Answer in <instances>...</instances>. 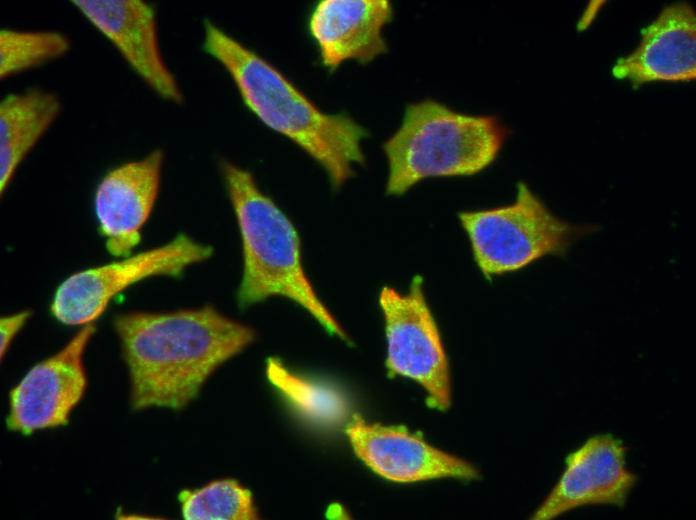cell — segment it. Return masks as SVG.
Segmentation results:
<instances>
[{
  "mask_svg": "<svg viewBox=\"0 0 696 520\" xmlns=\"http://www.w3.org/2000/svg\"><path fill=\"white\" fill-rule=\"evenodd\" d=\"M114 328L135 410L180 409L208 378L255 340V331L212 306L118 315Z\"/></svg>",
  "mask_w": 696,
  "mask_h": 520,
  "instance_id": "cell-1",
  "label": "cell"
},
{
  "mask_svg": "<svg viewBox=\"0 0 696 520\" xmlns=\"http://www.w3.org/2000/svg\"><path fill=\"white\" fill-rule=\"evenodd\" d=\"M203 50L226 69L248 109L322 167L334 189L365 162L363 126L347 114L323 112L275 66L209 20Z\"/></svg>",
  "mask_w": 696,
  "mask_h": 520,
  "instance_id": "cell-2",
  "label": "cell"
},
{
  "mask_svg": "<svg viewBox=\"0 0 696 520\" xmlns=\"http://www.w3.org/2000/svg\"><path fill=\"white\" fill-rule=\"evenodd\" d=\"M220 168L241 242L239 306L282 297L305 310L329 334L350 342L305 270L301 237L292 220L248 170L230 161H222Z\"/></svg>",
  "mask_w": 696,
  "mask_h": 520,
  "instance_id": "cell-3",
  "label": "cell"
},
{
  "mask_svg": "<svg viewBox=\"0 0 696 520\" xmlns=\"http://www.w3.org/2000/svg\"><path fill=\"white\" fill-rule=\"evenodd\" d=\"M507 129L491 115H469L426 99L409 104L383 144L386 194L400 196L428 178L472 176L498 157Z\"/></svg>",
  "mask_w": 696,
  "mask_h": 520,
  "instance_id": "cell-4",
  "label": "cell"
},
{
  "mask_svg": "<svg viewBox=\"0 0 696 520\" xmlns=\"http://www.w3.org/2000/svg\"><path fill=\"white\" fill-rule=\"evenodd\" d=\"M474 261L487 279L522 270L545 256H564L572 243L593 232L555 216L524 182L507 205L462 211Z\"/></svg>",
  "mask_w": 696,
  "mask_h": 520,
  "instance_id": "cell-5",
  "label": "cell"
},
{
  "mask_svg": "<svg viewBox=\"0 0 696 520\" xmlns=\"http://www.w3.org/2000/svg\"><path fill=\"white\" fill-rule=\"evenodd\" d=\"M213 253L211 245L180 233L164 244L71 274L57 287L51 313L65 325L93 324L129 287L154 277H179Z\"/></svg>",
  "mask_w": 696,
  "mask_h": 520,
  "instance_id": "cell-6",
  "label": "cell"
},
{
  "mask_svg": "<svg viewBox=\"0 0 696 520\" xmlns=\"http://www.w3.org/2000/svg\"><path fill=\"white\" fill-rule=\"evenodd\" d=\"M378 301L384 319L388 372L415 381L426 392L431 407L447 410L451 404L449 361L422 277L416 275L406 292L384 286Z\"/></svg>",
  "mask_w": 696,
  "mask_h": 520,
  "instance_id": "cell-7",
  "label": "cell"
},
{
  "mask_svg": "<svg viewBox=\"0 0 696 520\" xmlns=\"http://www.w3.org/2000/svg\"><path fill=\"white\" fill-rule=\"evenodd\" d=\"M95 332L82 328L56 353L34 365L11 390L7 426L30 434L68 423L87 387L84 353Z\"/></svg>",
  "mask_w": 696,
  "mask_h": 520,
  "instance_id": "cell-8",
  "label": "cell"
},
{
  "mask_svg": "<svg viewBox=\"0 0 696 520\" xmlns=\"http://www.w3.org/2000/svg\"><path fill=\"white\" fill-rule=\"evenodd\" d=\"M626 455L623 441L610 433L587 438L567 455L562 474L531 518L552 520L585 506L624 507L638 480Z\"/></svg>",
  "mask_w": 696,
  "mask_h": 520,
  "instance_id": "cell-9",
  "label": "cell"
},
{
  "mask_svg": "<svg viewBox=\"0 0 696 520\" xmlns=\"http://www.w3.org/2000/svg\"><path fill=\"white\" fill-rule=\"evenodd\" d=\"M345 432L355 455L371 471L391 482L481 477L469 461L431 445L402 427L370 423L355 414Z\"/></svg>",
  "mask_w": 696,
  "mask_h": 520,
  "instance_id": "cell-10",
  "label": "cell"
},
{
  "mask_svg": "<svg viewBox=\"0 0 696 520\" xmlns=\"http://www.w3.org/2000/svg\"><path fill=\"white\" fill-rule=\"evenodd\" d=\"M163 161V151L155 149L112 168L97 185L94 212L112 256H128L141 242L159 195Z\"/></svg>",
  "mask_w": 696,
  "mask_h": 520,
  "instance_id": "cell-11",
  "label": "cell"
},
{
  "mask_svg": "<svg viewBox=\"0 0 696 520\" xmlns=\"http://www.w3.org/2000/svg\"><path fill=\"white\" fill-rule=\"evenodd\" d=\"M73 5L116 48L159 97L181 103L183 95L162 56L154 7L142 0H74Z\"/></svg>",
  "mask_w": 696,
  "mask_h": 520,
  "instance_id": "cell-12",
  "label": "cell"
},
{
  "mask_svg": "<svg viewBox=\"0 0 696 520\" xmlns=\"http://www.w3.org/2000/svg\"><path fill=\"white\" fill-rule=\"evenodd\" d=\"M618 79L638 86L648 82H688L696 78V14L685 2L666 6L643 30L638 46L618 59Z\"/></svg>",
  "mask_w": 696,
  "mask_h": 520,
  "instance_id": "cell-13",
  "label": "cell"
},
{
  "mask_svg": "<svg viewBox=\"0 0 696 520\" xmlns=\"http://www.w3.org/2000/svg\"><path fill=\"white\" fill-rule=\"evenodd\" d=\"M388 0H322L314 7L309 31L323 65L336 70L343 62L368 64L387 52L382 35L393 19Z\"/></svg>",
  "mask_w": 696,
  "mask_h": 520,
  "instance_id": "cell-14",
  "label": "cell"
},
{
  "mask_svg": "<svg viewBox=\"0 0 696 520\" xmlns=\"http://www.w3.org/2000/svg\"><path fill=\"white\" fill-rule=\"evenodd\" d=\"M59 98L39 88L6 95L0 103V190L57 119Z\"/></svg>",
  "mask_w": 696,
  "mask_h": 520,
  "instance_id": "cell-15",
  "label": "cell"
},
{
  "mask_svg": "<svg viewBox=\"0 0 696 520\" xmlns=\"http://www.w3.org/2000/svg\"><path fill=\"white\" fill-rule=\"evenodd\" d=\"M266 375L269 382L306 420L318 425L333 426L347 419L349 402L334 387L293 372L275 357L267 360Z\"/></svg>",
  "mask_w": 696,
  "mask_h": 520,
  "instance_id": "cell-16",
  "label": "cell"
},
{
  "mask_svg": "<svg viewBox=\"0 0 696 520\" xmlns=\"http://www.w3.org/2000/svg\"><path fill=\"white\" fill-rule=\"evenodd\" d=\"M181 513L187 520H254L259 513L252 492L234 479L212 481L182 491Z\"/></svg>",
  "mask_w": 696,
  "mask_h": 520,
  "instance_id": "cell-17",
  "label": "cell"
},
{
  "mask_svg": "<svg viewBox=\"0 0 696 520\" xmlns=\"http://www.w3.org/2000/svg\"><path fill=\"white\" fill-rule=\"evenodd\" d=\"M69 39L50 30L0 31V77L6 79L65 55Z\"/></svg>",
  "mask_w": 696,
  "mask_h": 520,
  "instance_id": "cell-18",
  "label": "cell"
},
{
  "mask_svg": "<svg viewBox=\"0 0 696 520\" xmlns=\"http://www.w3.org/2000/svg\"><path fill=\"white\" fill-rule=\"evenodd\" d=\"M30 317L29 310H22L0 319V351L1 358L5 357L13 340Z\"/></svg>",
  "mask_w": 696,
  "mask_h": 520,
  "instance_id": "cell-19",
  "label": "cell"
}]
</instances>
